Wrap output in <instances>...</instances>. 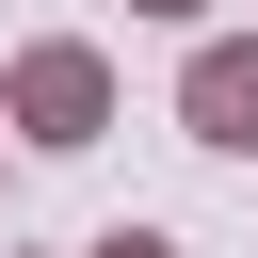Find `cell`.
I'll list each match as a JSON object with an SVG mask.
<instances>
[{"label": "cell", "mask_w": 258, "mask_h": 258, "mask_svg": "<svg viewBox=\"0 0 258 258\" xmlns=\"http://www.w3.org/2000/svg\"><path fill=\"white\" fill-rule=\"evenodd\" d=\"M0 113H16L32 145H97V129H113V64L48 32V48H16V81H0Z\"/></svg>", "instance_id": "1"}, {"label": "cell", "mask_w": 258, "mask_h": 258, "mask_svg": "<svg viewBox=\"0 0 258 258\" xmlns=\"http://www.w3.org/2000/svg\"><path fill=\"white\" fill-rule=\"evenodd\" d=\"M177 113H194V145H258V48H242V32L194 48V64H177Z\"/></svg>", "instance_id": "2"}, {"label": "cell", "mask_w": 258, "mask_h": 258, "mask_svg": "<svg viewBox=\"0 0 258 258\" xmlns=\"http://www.w3.org/2000/svg\"><path fill=\"white\" fill-rule=\"evenodd\" d=\"M81 258H177V242H161V226H113V242H81Z\"/></svg>", "instance_id": "3"}, {"label": "cell", "mask_w": 258, "mask_h": 258, "mask_svg": "<svg viewBox=\"0 0 258 258\" xmlns=\"http://www.w3.org/2000/svg\"><path fill=\"white\" fill-rule=\"evenodd\" d=\"M129 16H194V0H129Z\"/></svg>", "instance_id": "4"}]
</instances>
